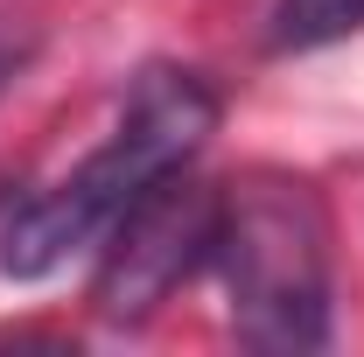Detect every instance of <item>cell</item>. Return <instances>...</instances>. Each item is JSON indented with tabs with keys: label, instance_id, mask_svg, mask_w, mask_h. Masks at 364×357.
<instances>
[{
	"label": "cell",
	"instance_id": "1",
	"mask_svg": "<svg viewBox=\"0 0 364 357\" xmlns=\"http://www.w3.org/2000/svg\"><path fill=\"white\" fill-rule=\"evenodd\" d=\"M210 134H218L210 78L182 70V63H147L127 85V105H119L112 134L98 140L70 176L21 196L0 218V273L7 280H49L77 252L105 245V231L127 218L154 182L189 169Z\"/></svg>",
	"mask_w": 364,
	"mask_h": 357
},
{
	"label": "cell",
	"instance_id": "2",
	"mask_svg": "<svg viewBox=\"0 0 364 357\" xmlns=\"http://www.w3.org/2000/svg\"><path fill=\"white\" fill-rule=\"evenodd\" d=\"M210 267L231 294V329L245 351H329L336 287H329V211L316 182L252 169L218 189Z\"/></svg>",
	"mask_w": 364,
	"mask_h": 357
},
{
	"label": "cell",
	"instance_id": "3",
	"mask_svg": "<svg viewBox=\"0 0 364 357\" xmlns=\"http://www.w3.org/2000/svg\"><path fill=\"white\" fill-rule=\"evenodd\" d=\"M210 231H218V189H203L189 169L154 182L134 211L105 231L91 309L105 315L112 329L147 322L196 267H210Z\"/></svg>",
	"mask_w": 364,
	"mask_h": 357
},
{
	"label": "cell",
	"instance_id": "4",
	"mask_svg": "<svg viewBox=\"0 0 364 357\" xmlns=\"http://www.w3.org/2000/svg\"><path fill=\"white\" fill-rule=\"evenodd\" d=\"M364 28V0H273L267 7V49L273 56H309Z\"/></svg>",
	"mask_w": 364,
	"mask_h": 357
},
{
	"label": "cell",
	"instance_id": "5",
	"mask_svg": "<svg viewBox=\"0 0 364 357\" xmlns=\"http://www.w3.org/2000/svg\"><path fill=\"white\" fill-rule=\"evenodd\" d=\"M21 63H28V36H21V28H7V14H0V85H7Z\"/></svg>",
	"mask_w": 364,
	"mask_h": 357
}]
</instances>
